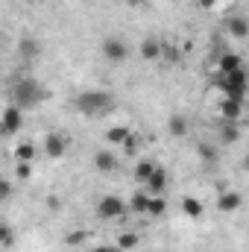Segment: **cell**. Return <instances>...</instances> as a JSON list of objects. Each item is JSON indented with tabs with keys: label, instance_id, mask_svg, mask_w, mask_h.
I'll return each instance as SVG.
<instances>
[{
	"label": "cell",
	"instance_id": "6da1fadb",
	"mask_svg": "<svg viewBox=\"0 0 249 252\" xmlns=\"http://www.w3.org/2000/svg\"><path fill=\"white\" fill-rule=\"evenodd\" d=\"M47 97H50V91H47L38 79H32V76H24V79H18V82L12 85V106H18L21 112L44 106Z\"/></svg>",
	"mask_w": 249,
	"mask_h": 252
},
{
	"label": "cell",
	"instance_id": "7a4b0ae2",
	"mask_svg": "<svg viewBox=\"0 0 249 252\" xmlns=\"http://www.w3.org/2000/svg\"><path fill=\"white\" fill-rule=\"evenodd\" d=\"M73 109L85 118H103L115 109V97L109 91H79L73 97Z\"/></svg>",
	"mask_w": 249,
	"mask_h": 252
},
{
	"label": "cell",
	"instance_id": "3957f363",
	"mask_svg": "<svg viewBox=\"0 0 249 252\" xmlns=\"http://www.w3.org/2000/svg\"><path fill=\"white\" fill-rule=\"evenodd\" d=\"M247 67H238L232 73H217L214 76V88L223 94V97H235V100H247Z\"/></svg>",
	"mask_w": 249,
	"mask_h": 252
},
{
	"label": "cell",
	"instance_id": "277c9868",
	"mask_svg": "<svg viewBox=\"0 0 249 252\" xmlns=\"http://www.w3.org/2000/svg\"><path fill=\"white\" fill-rule=\"evenodd\" d=\"M129 214V208H126V199L124 196H118V193H106V196H100L97 199V217L100 220H121Z\"/></svg>",
	"mask_w": 249,
	"mask_h": 252
},
{
	"label": "cell",
	"instance_id": "5b68a950",
	"mask_svg": "<svg viewBox=\"0 0 249 252\" xmlns=\"http://www.w3.org/2000/svg\"><path fill=\"white\" fill-rule=\"evenodd\" d=\"M67 147H70L67 135H62V132H47V138H44V144H41V153H44L47 158H64Z\"/></svg>",
	"mask_w": 249,
	"mask_h": 252
},
{
	"label": "cell",
	"instance_id": "8992f818",
	"mask_svg": "<svg viewBox=\"0 0 249 252\" xmlns=\"http://www.w3.org/2000/svg\"><path fill=\"white\" fill-rule=\"evenodd\" d=\"M21 126H24V112L9 103L0 112V135H15V132H21Z\"/></svg>",
	"mask_w": 249,
	"mask_h": 252
},
{
	"label": "cell",
	"instance_id": "52a82bcc",
	"mask_svg": "<svg viewBox=\"0 0 249 252\" xmlns=\"http://www.w3.org/2000/svg\"><path fill=\"white\" fill-rule=\"evenodd\" d=\"M167 185H170L167 170H164L161 164H156V167H153V173H150V176H147V182H144V190H147L150 196H164Z\"/></svg>",
	"mask_w": 249,
	"mask_h": 252
},
{
	"label": "cell",
	"instance_id": "ba28073f",
	"mask_svg": "<svg viewBox=\"0 0 249 252\" xmlns=\"http://www.w3.org/2000/svg\"><path fill=\"white\" fill-rule=\"evenodd\" d=\"M103 59H106V62H115V64L126 62V59H129V44L121 41V38H115V35H109V38L103 41Z\"/></svg>",
	"mask_w": 249,
	"mask_h": 252
},
{
	"label": "cell",
	"instance_id": "9c48e42d",
	"mask_svg": "<svg viewBox=\"0 0 249 252\" xmlns=\"http://www.w3.org/2000/svg\"><path fill=\"white\" fill-rule=\"evenodd\" d=\"M94 167H97V173L112 176V173H118L121 161H118L115 150H97V153H94Z\"/></svg>",
	"mask_w": 249,
	"mask_h": 252
},
{
	"label": "cell",
	"instance_id": "30bf717a",
	"mask_svg": "<svg viewBox=\"0 0 249 252\" xmlns=\"http://www.w3.org/2000/svg\"><path fill=\"white\" fill-rule=\"evenodd\" d=\"M161 47H164V41H158L156 35H147V38L138 44V56H141L144 62H158V59H161Z\"/></svg>",
	"mask_w": 249,
	"mask_h": 252
},
{
	"label": "cell",
	"instance_id": "8fae6325",
	"mask_svg": "<svg viewBox=\"0 0 249 252\" xmlns=\"http://www.w3.org/2000/svg\"><path fill=\"white\" fill-rule=\"evenodd\" d=\"M244 103H247V100L223 97V100H220V118H223V121H244Z\"/></svg>",
	"mask_w": 249,
	"mask_h": 252
},
{
	"label": "cell",
	"instance_id": "7c38bea8",
	"mask_svg": "<svg viewBox=\"0 0 249 252\" xmlns=\"http://www.w3.org/2000/svg\"><path fill=\"white\" fill-rule=\"evenodd\" d=\"M41 41L38 38H32V35H24L21 41H18V56H24L27 62H35L38 56H41Z\"/></svg>",
	"mask_w": 249,
	"mask_h": 252
},
{
	"label": "cell",
	"instance_id": "4fadbf2b",
	"mask_svg": "<svg viewBox=\"0 0 249 252\" xmlns=\"http://www.w3.org/2000/svg\"><path fill=\"white\" fill-rule=\"evenodd\" d=\"M241 205H244V196H241L238 190H223V193L217 196V208H220V211H226V214L238 211Z\"/></svg>",
	"mask_w": 249,
	"mask_h": 252
},
{
	"label": "cell",
	"instance_id": "5bb4252c",
	"mask_svg": "<svg viewBox=\"0 0 249 252\" xmlns=\"http://www.w3.org/2000/svg\"><path fill=\"white\" fill-rule=\"evenodd\" d=\"M220 141L229 147V144H238L241 141V121H223L220 124Z\"/></svg>",
	"mask_w": 249,
	"mask_h": 252
},
{
	"label": "cell",
	"instance_id": "9a60e30c",
	"mask_svg": "<svg viewBox=\"0 0 249 252\" xmlns=\"http://www.w3.org/2000/svg\"><path fill=\"white\" fill-rule=\"evenodd\" d=\"M182 211H185L187 220H202L205 205H202V199H196V196H182Z\"/></svg>",
	"mask_w": 249,
	"mask_h": 252
},
{
	"label": "cell",
	"instance_id": "2e32d148",
	"mask_svg": "<svg viewBox=\"0 0 249 252\" xmlns=\"http://www.w3.org/2000/svg\"><path fill=\"white\" fill-rule=\"evenodd\" d=\"M226 32H229L232 38H247V32H249L247 18H244V15H232V18L226 21Z\"/></svg>",
	"mask_w": 249,
	"mask_h": 252
},
{
	"label": "cell",
	"instance_id": "e0dca14e",
	"mask_svg": "<svg viewBox=\"0 0 249 252\" xmlns=\"http://www.w3.org/2000/svg\"><path fill=\"white\" fill-rule=\"evenodd\" d=\"M164 214H167V199H164V196H150V199H147V211H144V217L158 220V217H164Z\"/></svg>",
	"mask_w": 249,
	"mask_h": 252
},
{
	"label": "cell",
	"instance_id": "ac0fdd59",
	"mask_svg": "<svg viewBox=\"0 0 249 252\" xmlns=\"http://www.w3.org/2000/svg\"><path fill=\"white\" fill-rule=\"evenodd\" d=\"M129 132H132V129H129V126H124V124L109 126V129H106V144H109V147H121L126 138H129Z\"/></svg>",
	"mask_w": 249,
	"mask_h": 252
},
{
	"label": "cell",
	"instance_id": "d6986e66",
	"mask_svg": "<svg viewBox=\"0 0 249 252\" xmlns=\"http://www.w3.org/2000/svg\"><path fill=\"white\" fill-rule=\"evenodd\" d=\"M217 67H220V73H232V70H238V67H244V59H241V53H223L220 59H217Z\"/></svg>",
	"mask_w": 249,
	"mask_h": 252
},
{
	"label": "cell",
	"instance_id": "ffe728a7",
	"mask_svg": "<svg viewBox=\"0 0 249 252\" xmlns=\"http://www.w3.org/2000/svg\"><path fill=\"white\" fill-rule=\"evenodd\" d=\"M35 156H38V147L32 141H21L15 147V161H35Z\"/></svg>",
	"mask_w": 249,
	"mask_h": 252
},
{
	"label": "cell",
	"instance_id": "44dd1931",
	"mask_svg": "<svg viewBox=\"0 0 249 252\" xmlns=\"http://www.w3.org/2000/svg\"><path fill=\"white\" fill-rule=\"evenodd\" d=\"M187 129H190V124H187L185 115H173V118L167 121V132H170L173 138H185Z\"/></svg>",
	"mask_w": 249,
	"mask_h": 252
},
{
	"label": "cell",
	"instance_id": "7402d4cb",
	"mask_svg": "<svg viewBox=\"0 0 249 252\" xmlns=\"http://www.w3.org/2000/svg\"><path fill=\"white\" fill-rule=\"evenodd\" d=\"M147 199H150V193H147L144 188L135 190V193H132V199L126 202V208H129L132 214H144V211H147Z\"/></svg>",
	"mask_w": 249,
	"mask_h": 252
},
{
	"label": "cell",
	"instance_id": "603a6c76",
	"mask_svg": "<svg viewBox=\"0 0 249 252\" xmlns=\"http://www.w3.org/2000/svg\"><path fill=\"white\" fill-rule=\"evenodd\" d=\"M138 244H141V235L138 232H124L115 247H118V252H132V250H138Z\"/></svg>",
	"mask_w": 249,
	"mask_h": 252
},
{
	"label": "cell",
	"instance_id": "cb8c5ba5",
	"mask_svg": "<svg viewBox=\"0 0 249 252\" xmlns=\"http://www.w3.org/2000/svg\"><path fill=\"white\" fill-rule=\"evenodd\" d=\"M15 241H18V232L9 223H0V250H12Z\"/></svg>",
	"mask_w": 249,
	"mask_h": 252
},
{
	"label": "cell",
	"instance_id": "d4e9b609",
	"mask_svg": "<svg viewBox=\"0 0 249 252\" xmlns=\"http://www.w3.org/2000/svg\"><path fill=\"white\" fill-rule=\"evenodd\" d=\"M141 147H144V141H141V135H135V132H129V138L121 144L124 156H138V153H141Z\"/></svg>",
	"mask_w": 249,
	"mask_h": 252
},
{
	"label": "cell",
	"instance_id": "484cf974",
	"mask_svg": "<svg viewBox=\"0 0 249 252\" xmlns=\"http://www.w3.org/2000/svg\"><path fill=\"white\" fill-rule=\"evenodd\" d=\"M196 156H199L205 164H214V161L220 158V150H217L214 144H199V147H196Z\"/></svg>",
	"mask_w": 249,
	"mask_h": 252
},
{
	"label": "cell",
	"instance_id": "4316f807",
	"mask_svg": "<svg viewBox=\"0 0 249 252\" xmlns=\"http://www.w3.org/2000/svg\"><path fill=\"white\" fill-rule=\"evenodd\" d=\"M153 167H156V161H150V158H144V161H138L135 164V170H132V176H135V182H147V176L153 173Z\"/></svg>",
	"mask_w": 249,
	"mask_h": 252
},
{
	"label": "cell",
	"instance_id": "83f0119b",
	"mask_svg": "<svg viewBox=\"0 0 249 252\" xmlns=\"http://www.w3.org/2000/svg\"><path fill=\"white\" fill-rule=\"evenodd\" d=\"M15 179L18 182H30L32 179V161H15Z\"/></svg>",
	"mask_w": 249,
	"mask_h": 252
},
{
	"label": "cell",
	"instance_id": "f1b7e54d",
	"mask_svg": "<svg viewBox=\"0 0 249 252\" xmlns=\"http://www.w3.org/2000/svg\"><path fill=\"white\" fill-rule=\"evenodd\" d=\"M88 238H91V232H85V229H76V232H70V235L64 238V244H67L70 250H76V247H82Z\"/></svg>",
	"mask_w": 249,
	"mask_h": 252
},
{
	"label": "cell",
	"instance_id": "f546056e",
	"mask_svg": "<svg viewBox=\"0 0 249 252\" xmlns=\"http://www.w3.org/2000/svg\"><path fill=\"white\" fill-rule=\"evenodd\" d=\"M161 59H164L167 64H179L182 62V50L173 47V44H164V47H161Z\"/></svg>",
	"mask_w": 249,
	"mask_h": 252
},
{
	"label": "cell",
	"instance_id": "4dcf8cb0",
	"mask_svg": "<svg viewBox=\"0 0 249 252\" xmlns=\"http://www.w3.org/2000/svg\"><path fill=\"white\" fill-rule=\"evenodd\" d=\"M12 193H15V185L0 173V202H9V199H12Z\"/></svg>",
	"mask_w": 249,
	"mask_h": 252
},
{
	"label": "cell",
	"instance_id": "1f68e13d",
	"mask_svg": "<svg viewBox=\"0 0 249 252\" xmlns=\"http://www.w3.org/2000/svg\"><path fill=\"white\" fill-rule=\"evenodd\" d=\"M88 252H118V247L115 244H97V247H91Z\"/></svg>",
	"mask_w": 249,
	"mask_h": 252
},
{
	"label": "cell",
	"instance_id": "d6a6232c",
	"mask_svg": "<svg viewBox=\"0 0 249 252\" xmlns=\"http://www.w3.org/2000/svg\"><path fill=\"white\" fill-rule=\"evenodd\" d=\"M47 205H50V211H59V208H62V202H59V196H50V199H47Z\"/></svg>",
	"mask_w": 249,
	"mask_h": 252
},
{
	"label": "cell",
	"instance_id": "836d02e7",
	"mask_svg": "<svg viewBox=\"0 0 249 252\" xmlns=\"http://www.w3.org/2000/svg\"><path fill=\"white\" fill-rule=\"evenodd\" d=\"M199 6H202V9H214V6H217V0H199Z\"/></svg>",
	"mask_w": 249,
	"mask_h": 252
},
{
	"label": "cell",
	"instance_id": "e575fe53",
	"mask_svg": "<svg viewBox=\"0 0 249 252\" xmlns=\"http://www.w3.org/2000/svg\"><path fill=\"white\" fill-rule=\"evenodd\" d=\"M126 3H129V6H138V3H144V0H126Z\"/></svg>",
	"mask_w": 249,
	"mask_h": 252
},
{
	"label": "cell",
	"instance_id": "d590c367",
	"mask_svg": "<svg viewBox=\"0 0 249 252\" xmlns=\"http://www.w3.org/2000/svg\"><path fill=\"white\" fill-rule=\"evenodd\" d=\"M27 3H38V0H27Z\"/></svg>",
	"mask_w": 249,
	"mask_h": 252
}]
</instances>
